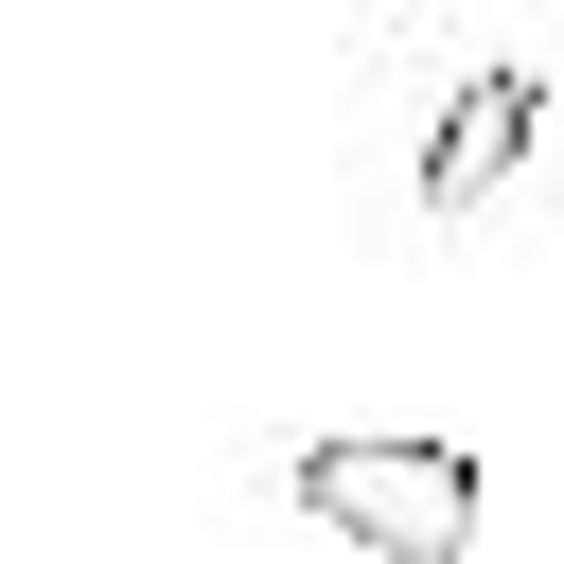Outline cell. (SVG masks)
<instances>
[{
	"mask_svg": "<svg viewBox=\"0 0 564 564\" xmlns=\"http://www.w3.org/2000/svg\"><path fill=\"white\" fill-rule=\"evenodd\" d=\"M300 511L352 529L370 564H458L476 546V458L458 441H300Z\"/></svg>",
	"mask_w": 564,
	"mask_h": 564,
	"instance_id": "cell-1",
	"label": "cell"
},
{
	"mask_svg": "<svg viewBox=\"0 0 564 564\" xmlns=\"http://www.w3.org/2000/svg\"><path fill=\"white\" fill-rule=\"evenodd\" d=\"M529 123H546V88H529V70H476V88L441 106V141H423V212H476V194L529 159Z\"/></svg>",
	"mask_w": 564,
	"mask_h": 564,
	"instance_id": "cell-2",
	"label": "cell"
}]
</instances>
